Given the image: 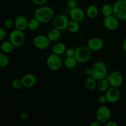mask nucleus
<instances>
[{
  "instance_id": "f257e3e1",
  "label": "nucleus",
  "mask_w": 126,
  "mask_h": 126,
  "mask_svg": "<svg viewBox=\"0 0 126 126\" xmlns=\"http://www.w3.org/2000/svg\"><path fill=\"white\" fill-rule=\"evenodd\" d=\"M54 17V12L52 8L47 6H39L35 10L34 17L38 20L41 23H49L52 20Z\"/></svg>"
},
{
  "instance_id": "f03ea898",
  "label": "nucleus",
  "mask_w": 126,
  "mask_h": 126,
  "mask_svg": "<svg viewBox=\"0 0 126 126\" xmlns=\"http://www.w3.org/2000/svg\"><path fill=\"white\" fill-rule=\"evenodd\" d=\"M91 76L97 80L105 78L108 75V68L104 62L102 61L96 62L91 67Z\"/></svg>"
},
{
  "instance_id": "7ed1b4c3",
  "label": "nucleus",
  "mask_w": 126,
  "mask_h": 126,
  "mask_svg": "<svg viewBox=\"0 0 126 126\" xmlns=\"http://www.w3.org/2000/svg\"><path fill=\"white\" fill-rule=\"evenodd\" d=\"M74 57L76 59L78 63H84L91 60L92 57V51L87 46H80L75 49Z\"/></svg>"
},
{
  "instance_id": "20e7f679",
  "label": "nucleus",
  "mask_w": 126,
  "mask_h": 126,
  "mask_svg": "<svg viewBox=\"0 0 126 126\" xmlns=\"http://www.w3.org/2000/svg\"><path fill=\"white\" fill-rule=\"evenodd\" d=\"M113 15L118 19L126 21V1H117L113 6Z\"/></svg>"
},
{
  "instance_id": "39448f33",
  "label": "nucleus",
  "mask_w": 126,
  "mask_h": 126,
  "mask_svg": "<svg viewBox=\"0 0 126 126\" xmlns=\"http://www.w3.org/2000/svg\"><path fill=\"white\" fill-rule=\"evenodd\" d=\"M111 116V111L107 106L103 105L99 107L96 111V119L101 124H106L110 121Z\"/></svg>"
},
{
  "instance_id": "423d86ee",
  "label": "nucleus",
  "mask_w": 126,
  "mask_h": 126,
  "mask_svg": "<svg viewBox=\"0 0 126 126\" xmlns=\"http://www.w3.org/2000/svg\"><path fill=\"white\" fill-rule=\"evenodd\" d=\"M9 41L17 47L23 45L25 41V35L23 31L16 28L12 30L9 34Z\"/></svg>"
},
{
  "instance_id": "0eeeda50",
  "label": "nucleus",
  "mask_w": 126,
  "mask_h": 126,
  "mask_svg": "<svg viewBox=\"0 0 126 126\" xmlns=\"http://www.w3.org/2000/svg\"><path fill=\"white\" fill-rule=\"evenodd\" d=\"M46 65L49 70L56 71L60 70L62 66V61L60 55L57 54H50L46 59Z\"/></svg>"
},
{
  "instance_id": "6e6552de",
  "label": "nucleus",
  "mask_w": 126,
  "mask_h": 126,
  "mask_svg": "<svg viewBox=\"0 0 126 126\" xmlns=\"http://www.w3.org/2000/svg\"><path fill=\"white\" fill-rule=\"evenodd\" d=\"M50 41L48 38L47 36L43 34H38L33 38V43L34 46L39 50H46L49 47L50 44Z\"/></svg>"
},
{
  "instance_id": "1a4fd4ad",
  "label": "nucleus",
  "mask_w": 126,
  "mask_h": 126,
  "mask_svg": "<svg viewBox=\"0 0 126 126\" xmlns=\"http://www.w3.org/2000/svg\"><path fill=\"white\" fill-rule=\"evenodd\" d=\"M52 21L53 27L60 31L67 30L68 25L70 22L68 17L63 14H58L54 16Z\"/></svg>"
},
{
  "instance_id": "9d476101",
  "label": "nucleus",
  "mask_w": 126,
  "mask_h": 126,
  "mask_svg": "<svg viewBox=\"0 0 126 126\" xmlns=\"http://www.w3.org/2000/svg\"><path fill=\"white\" fill-rule=\"evenodd\" d=\"M105 78L108 79L110 85L111 87H119L123 83V75L120 71L117 70L112 71L111 73L108 74Z\"/></svg>"
},
{
  "instance_id": "9b49d317",
  "label": "nucleus",
  "mask_w": 126,
  "mask_h": 126,
  "mask_svg": "<svg viewBox=\"0 0 126 126\" xmlns=\"http://www.w3.org/2000/svg\"><path fill=\"white\" fill-rule=\"evenodd\" d=\"M105 96L108 103H115L119 101L121 97V92L119 87H110L105 92Z\"/></svg>"
},
{
  "instance_id": "f8f14e48",
  "label": "nucleus",
  "mask_w": 126,
  "mask_h": 126,
  "mask_svg": "<svg viewBox=\"0 0 126 126\" xmlns=\"http://www.w3.org/2000/svg\"><path fill=\"white\" fill-rule=\"evenodd\" d=\"M69 15L71 20L76 21L80 23L84 20L86 14L83 9H82L81 7L76 6L74 8L70 9Z\"/></svg>"
},
{
  "instance_id": "ddd939ff",
  "label": "nucleus",
  "mask_w": 126,
  "mask_h": 126,
  "mask_svg": "<svg viewBox=\"0 0 126 126\" xmlns=\"http://www.w3.org/2000/svg\"><path fill=\"white\" fill-rule=\"evenodd\" d=\"M103 25H104L105 27L108 30H116L119 27V19H118L114 15H111L110 16H108V17H105L104 19H103Z\"/></svg>"
},
{
  "instance_id": "4468645a",
  "label": "nucleus",
  "mask_w": 126,
  "mask_h": 126,
  "mask_svg": "<svg viewBox=\"0 0 126 126\" xmlns=\"http://www.w3.org/2000/svg\"><path fill=\"white\" fill-rule=\"evenodd\" d=\"M104 43L103 41L98 37H93L89 39L87 41V46L91 51H98L103 48Z\"/></svg>"
},
{
  "instance_id": "2eb2a0df",
  "label": "nucleus",
  "mask_w": 126,
  "mask_h": 126,
  "mask_svg": "<svg viewBox=\"0 0 126 126\" xmlns=\"http://www.w3.org/2000/svg\"><path fill=\"white\" fill-rule=\"evenodd\" d=\"M22 82L23 84V87L27 89H30L34 87L36 83V77L33 73H26L22 76Z\"/></svg>"
},
{
  "instance_id": "dca6fc26",
  "label": "nucleus",
  "mask_w": 126,
  "mask_h": 126,
  "mask_svg": "<svg viewBox=\"0 0 126 126\" xmlns=\"http://www.w3.org/2000/svg\"><path fill=\"white\" fill-rule=\"evenodd\" d=\"M28 20L25 16H18L16 17L14 21L15 28L17 30L21 31L25 30L28 28Z\"/></svg>"
},
{
  "instance_id": "f3484780",
  "label": "nucleus",
  "mask_w": 126,
  "mask_h": 126,
  "mask_svg": "<svg viewBox=\"0 0 126 126\" xmlns=\"http://www.w3.org/2000/svg\"><path fill=\"white\" fill-rule=\"evenodd\" d=\"M66 46L63 43L59 42L54 44L52 47V52L54 54H57L58 55H61L65 54L66 50Z\"/></svg>"
},
{
  "instance_id": "a211bd4d",
  "label": "nucleus",
  "mask_w": 126,
  "mask_h": 126,
  "mask_svg": "<svg viewBox=\"0 0 126 126\" xmlns=\"http://www.w3.org/2000/svg\"><path fill=\"white\" fill-rule=\"evenodd\" d=\"M16 47L12 43V42L9 41H4L1 44V51L5 54H11L14 50Z\"/></svg>"
},
{
  "instance_id": "6ab92c4d",
  "label": "nucleus",
  "mask_w": 126,
  "mask_h": 126,
  "mask_svg": "<svg viewBox=\"0 0 126 126\" xmlns=\"http://www.w3.org/2000/svg\"><path fill=\"white\" fill-rule=\"evenodd\" d=\"M47 36L50 42L57 41L61 37V31L54 27L49 31Z\"/></svg>"
},
{
  "instance_id": "aec40b11",
  "label": "nucleus",
  "mask_w": 126,
  "mask_h": 126,
  "mask_svg": "<svg viewBox=\"0 0 126 126\" xmlns=\"http://www.w3.org/2000/svg\"><path fill=\"white\" fill-rule=\"evenodd\" d=\"M97 83H98V80L95 79L92 76H89L86 78L85 86L86 88L89 91H94L97 89Z\"/></svg>"
},
{
  "instance_id": "412c9836",
  "label": "nucleus",
  "mask_w": 126,
  "mask_h": 126,
  "mask_svg": "<svg viewBox=\"0 0 126 126\" xmlns=\"http://www.w3.org/2000/svg\"><path fill=\"white\" fill-rule=\"evenodd\" d=\"M86 14L91 19L95 18L98 15V9L95 5H90L86 9Z\"/></svg>"
},
{
  "instance_id": "4be33fe9",
  "label": "nucleus",
  "mask_w": 126,
  "mask_h": 126,
  "mask_svg": "<svg viewBox=\"0 0 126 126\" xmlns=\"http://www.w3.org/2000/svg\"><path fill=\"white\" fill-rule=\"evenodd\" d=\"M110 87V85L109 81H108V79H107L106 78L98 81L97 89L100 92H105Z\"/></svg>"
},
{
  "instance_id": "5701e85b",
  "label": "nucleus",
  "mask_w": 126,
  "mask_h": 126,
  "mask_svg": "<svg viewBox=\"0 0 126 126\" xmlns=\"http://www.w3.org/2000/svg\"><path fill=\"white\" fill-rule=\"evenodd\" d=\"M77 60L75 57H66L63 62L64 66L67 69H73L77 65Z\"/></svg>"
},
{
  "instance_id": "b1692460",
  "label": "nucleus",
  "mask_w": 126,
  "mask_h": 126,
  "mask_svg": "<svg viewBox=\"0 0 126 126\" xmlns=\"http://www.w3.org/2000/svg\"><path fill=\"white\" fill-rule=\"evenodd\" d=\"M67 30L70 32V33H78L80 30L79 23L74 20L70 21L68 23V25Z\"/></svg>"
},
{
  "instance_id": "393cba45",
  "label": "nucleus",
  "mask_w": 126,
  "mask_h": 126,
  "mask_svg": "<svg viewBox=\"0 0 126 126\" xmlns=\"http://www.w3.org/2000/svg\"><path fill=\"white\" fill-rule=\"evenodd\" d=\"M40 23L39 21L35 17L32 18L28 20V28L31 31H36L39 28Z\"/></svg>"
},
{
  "instance_id": "a878e982",
  "label": "nucleus",
  "mask_w": 126,
  "mask_h": 126,
  "mask_svg": "<svg viewBox=\"0 0 126 126\" xmlns=\"http://www.w3.org/2000/svg\"><path fill=\"white\" fill-rule=\"evenodd\" d=\"M101 11L104 17H108L113 15V6L108 4H105L103 5L101 9Z\"/></svg>"
},
{
  "instance_id": "bb28decb",
  "label": "nucleus",
  "mask_w": 126,
  "mask_h": 126,
  "mask_svg": "<svg viewBox=\"0 0 126 126\" xmlns=\"http://www.w3.org/2000/svg\"><path fill=\"white\" fill-rule=\"evenodd\" d=\"M9 63V59L4 52H0V68L6 67Z\"/></svg>"
},
{
  "instance_id": "cd10ccee",
  "label": "nucleus",
  "mask_w": 126,
  "mask_h": 126,
  "mask_svg": "<svg viewBox=\"0 0 126 126\" xmlns=\"http://www.w3.org/2000/svg\"><path fill=\"white\" fill-rule=\"evenodd\" d=\"M11 87L16 90L20 89L23 87V84H22V80L19 79H14L12 80L11 82Z\"/></svg>"
},
{
  "instance_id": "c85d7f7f",
  "label": "nucleus",
  "mask_w": 126,
  "mask_h": 126,
  "mask_svg": "<svg viewBox=\"0 0 126 126\" xmlns=\"http://www.w3.org/2000/svg\"><path fill=\"white\" fill-rule=\"evenodd\" d=\"M14 22L12 20V18H8L7 19H6V20L4 22V27L5 28H7V29H10L11 28H12V27L13 26Z\"/></svg>"
},
{
  "instance_id": "c756f323",
  "label": "nucleus",
  "mask_w": 126,
  "mask_h": 126,
  "mask_svg": "<svg viewBox=\"0 0 126 126\" xmlns=\"http://www.w3.org/2000/svg\"><path fill=\"white\" fill-rule=\"evenodd\" d=\"M66 5L70 9L74 8L77 6V1L76 0H68Z\"/></svg>"
},
{
  "instance_id": "7c9ffc66",
  "label": "nucleus",
  "mask_w": 126,
  "mask_h": 126,
  "mask_svg": "<svg viewBox=\"0 0 126 126\" xmlns=\"http://www.w3.org/2000/svg\"><path fill=\"white\" fill-rule=\"evenodd\" d=\"M6 31L4 28L0 27V41H2L6 37Z\"/></svg>"
},
{
  "instance_id": "2f4dec72",
  "label": "nucleus",
  "mask_w": 126,
  "mask_h": 126,
  "mask_svg": "<svg viewBox=\"0 0 126 126\" xmlns=\"http://www.w3.org/2000/svg\"><path fill=\"white\" fill-rule=\"evenodd\" d=\"M32 2L34 4L41 6L45 5V4L47 2V0H32Z\"/></svg>"
},
{
  "instance_id": "473e14b6",
  "label": "nucleus",
  "mask_w": 126,
  "mask_h": 126,
  "mask_svg": "<svg viewBox=\"0 0 126 126\" xmlns=\"http://www.w3.org/2000/svg\"><path fill=\"white\" fill-rule=\"evenodd\" d=\"M75 53V49H72V48H69L66 49L65 52L66 57H74Z\"/></svg>"
},
{
  "instance_id": "72a5a7b5",
  "label": "nucleus",
  "mask_w": 126,
  "mask_h": 126,
  "mask_svg": "<svg viewBox=\"0 0 126 126\" xmlns=\"http://www.w3.org/2000/svg\"><path fill=\"white\" fill-rule=\"evenodd\" d=\"M98 102H99V103H100L101 105H104L107 102H108L105 95H103L100 96L99 98H98Z\"/></svg>"
},
{
  "instance_id": "f704fd0d",
  "label": "nucleus",
  "mask_w": 126,
  "mask_h": 126,
  "mask_svg": "<svg viewBox=\"0 0 126 126\" xmlns=\"http://www.w3.org/2000/svg\"><path fill=\"white\" fill-rule=\"evenodd\" d=\"M106 126H118V124H117L115 121H108L106 123Z\"/></svg>"
},
{
  "instance_id": "c9c22d12",
  "label": "nucleus",
  "mask_w": 126,
  "mask_h": 126,
  "mask_svg": "<svg viewBox=\"0 0 126 126\" xmlns=\"http://www.w3.org/2000/svg\"><path fill=\"white\" fill-rule=\"evenodd\" d=\"M100 124L101 123H100L98 121H97V119H96L95 121H92V123L90 124V126H100Z\"/></svg>"
},
{
  "instance_id": "e433bc0d",
  "label": "nucleus",
  "mask_w": 126,
  "mask_h": 126,
  "mask_svg": "<svg viewBox=\"0 0 126 126\" xmlns=\"http://www.w3.org/2000/svg\"><path fill=\"white\" fill-rule=\"evenodd\" d=\"M21 118L23 119V120H27L29 118V115L27 114V113H23L21 115Z\"/></svg>"
},
{
  "instance_id": "4c0bfd02",
  "label": "nucleus",
  "mask_w": 126,
  "mask_h": 126,
  "mask_svg": "<svg viewBox=\"0 0 126 126\" xmlns=\"http://www.w3.org/2000/svg\"><path fill=\"white\" fill-rule=\"evenodd\" d=\"M91 73H92V70H91V68H86V70H84V73L85 75H87V76H91Z\"/></svg>"
},
{
  "instance_id": "58836bf2",
  "label": "nucleus",
  "mask_w": 126,
  "mask_h": 126,
  "mask_svg": "<svg viewBox=\"0 0 126 126\" xmlns=\"http://www.w3.org/2000/svg\"><path fill=\"white\" fill-rule=\"evenodd\" d=\"M122 46H123V49L124 51L126 53V38L123 40V43H122Z\"/></svg>"
},
{
  "instance_id": "ea45409f",
  "label": "nucleus",
  "mask_w": 126,
  "mask_h": 126,
  "mask_svg": "<svg viewBox=\"0 0 126 126\" xmlns=\"http://www.w3.org/2000/svg\"><path fill=\"white\" fill-rule=\"evenodd\" d=\"M1 52V44H0V52Z\"/></svg>"
},
{
  "instance_id": "a19ab883",
  "label": "nucleus",
  "mask_w": 126,
  "mask_h": 126,
  "mask_svg": "<svg viewBox=\"0 0 126 126\" xmlns=\"http://www.w3.org/2000/svg\"><path fill=\"white\" fill-rule=\"evenodd\" d=\"M123 1H126V0H123Z\"/></svg>"
}]
</instances>
